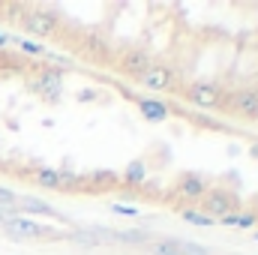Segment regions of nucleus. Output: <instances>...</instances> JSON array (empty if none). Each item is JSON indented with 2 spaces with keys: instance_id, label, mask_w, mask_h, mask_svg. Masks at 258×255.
Returning a JSON list of instances; mask_svg holds the SVG:
<instances>
[{
  "instance_id": "f257e3e1",
  "label": "nucleus",
  "mask_w": 258,
  "mask_h": 255,
  "mask_svg": "<svg viewBox=\"0 0 258 255\" xmlns=\"http://www.w3.org/2000/svg\"><path fill=\"white\" fill-rule=\"evenodd\" d=\"M237 210H240V201H237L234 192H228V189H207L204 198H201V213L210 216L213 222L228 216V213H237Z\"/></svg>"
},
{
  "instance_id": "f03ea898",
  "label": "nucleus",
  "mask_w": 258,
  "mask_h": 255,
  "mask_svg": "<svg viewBox=\"0 0 258 255\" xmlns=\"http://www.w3.org/2000/svg\"><path fill=\"white\" fill-rule=\"evenodd\" d=\"M21 27L33 36H39V39H48V36L57 33L60 18L48 9H27V12H21Z\"/></svg>"
},
{
  "instance_id": "7ed1b4c3",
  "label": "nucleus",
  "mask_w": 258,
  "mask_h": 255,
  "mask_svg": "<svg viewBox=\"0 0 258 255\" xmlns=\"http://www.w3.org/2000/svg\"><path fill=\"white\" fill-rule=\"evenodd\" d=\"M186 99L195 108H219L222 105V87H216L210 81H195L186 87Z\"/></svg>"
},
{
  "instance_id": "20e7f679",
  "label": "nucleus",
  "mask_w": 258,
  "mask_h": 255,
  "mask_svg": "<svg viewBox=\"0 0 258 255\" xmlns=\"http://www.w3.org/2000/svg\"><path fill=\"white\" fill-rule=\"evenodd\" d=\"M30 87H33V93H39L45 102H57V99H60V90H63V75L54 72V69H45V72H39L36 78H30Z\"/></svg>"
},
{
  "instance_id": "39448f33",
  "label": "nucleus",
  "mask_w": 258,
  "mask_h": 255,
  "mask_svg": "<svg viewBox=\"0 0 258 255\" xmlns=\"http://www.w3.org/2000/svg\"><path fill=\"white\" fill-rule=\"evenodd\" d=\"M174 195L180 198V201H201L204 198V192L210 189L207 186V180L201 177V174H195V171H186V174H180L177 180H174Z\"/></svg>"
},
{
  "instance_id": "423d86ee",
  "label": "nucleus",
  "mask_w": 258,
  "mask_h": 255,
  "mask_svg": "<svg viewBox=\"0 0 258 255\" xmlns=\"http://www.w3.org/2000/svg\"><path fill=\"white\" fill-rule=\"evenodd\" d=\"M225 102V108H228V114H234V117H255L258 111V93L255 90H234L228 99H222Z\"/></svg>"
},
{
  "instance_id": "0eeeda50",
  "label": "nucleus",
  "mask_w": 258,
  "mask_h": 255,
  "mask_svg": "<svg viewBox=\"0 0 258 255\" xmlns=\"http://www.w3.org/2000/svg\"><path fill=\"white\" fill-rule=\"evenodd\" d=\"M0 228H3V234L18 237V240H33V237H42V231H45L39 222H33L27 216H9Z\"/></svg>"
},
{
  "instance_id": "6e6552de",
  "label": "nucleus",
  "mask_w": 258,
  "mask_h": 255,
  "mask_svg": "<svg viewBox=\"0 0 258 255\" xmlns=\"http://www.w3.org/2000/svg\"><path fill=\"white\" fill-rule=\"evenodd\" d=\"M150 66H153L150 54L141 51V48H129V51L120 54V60H117V69H120L123 75H129V78H141Z\"/></svg>"
},
{
  "instance_id": "1a4fd4ad",
  "label": "nucleus",
  "mask_w": 258,
  "mask_h": 255,
  "mask_svg": "<svg viewBox=\"0 0 258 255\" xmlns=\"http://www.w3.org/2000/svg\"><path fill=\"white\" fill-rule=\"evenodd\" d=\"M138 84L141 87H147V90H174V75H171V69L162 63H153L141 78H138Z\"/></svg>"
},
{
  "instance_id": "9d476101",
  "label": "nucleus",
  "mask_w": 258,
  "mask_h": 255,
  "mask_svg": "<svg viewBox=\"0 0 258 255\" xmlns=\"http://www.w3.org/2000/svg\"><path fill=\"white\" fill-rule=\"evenodd\" d=\"M138 111H141L147 120H153V123L168 120V105L159 102V99H138Z\"/></svg>"
},
{
  "instance_id": "9b49d317",
  "label": "nucleus",
  "mask_w": 258,
  "mask_h": 255,
  "mask_svg": "<svg viewBox=\"0 0 258 255\" xmlns=\"http://www.w3.org/2000/svg\"><path fill=\"white\" fill-rule=\"evenodd\" d=\"M15 207H18V216H21V213H39V216H54V210H51V207H48L45 201L33 198V195H18Z\"/></svg>"
},
{
  "instance_id": "f8f14e48",
  "label": "nucleus",
  "mask_w": 258,
  "mask_h": 255,
  "mask_svg": "<svg viewBox=\"0 0 258 255\" xmlns=\"http://www.w3.org/2000/svg\"><path fill=\"white\" fill-rule=\"evenodd\" d=\"M150 234L144 228H129V231H120V228H111V243H147Z\"/></svg>"
},
{
  "instance_id": "ddd939ff",
  "label": "nucleus",
  "mask_w": 258,
  "mask_h": 255,
  "mask_svg": "<svg viewBox=\"0 0 258 255\" xmlns=\"http://www.w3.org/2000/svg\"><path fill=\"white\" fill-rule=\"evenodd\" d=\"M57 180H60V171H57V168L39 165V168L33 171V183H39L42 189H57Z\"/></svg>"
},
{
  "instance_id": "4468645a",
  "label": "nucleus",
  "mask_w": 258,
  "mask_h": 255,
  "mask_svg": "<svg viewBox=\"0 0 258 255\" xmlns=\"http://www.w3.org/2000/svg\"><path fill=\"white\" fill-rule=\"evenodd\" d=\"M150 255H183L180 252V243L171 240V237H159V240H147Z\"/></svg>"
},
{
  "instance_id": "2eb2a0df",
  "label": "nucleus",
  "mask_w": 258,
  "mask_h": 255,
  "mask_svg": "<svg viewBox=\"0 0 258 255\" xmlns=\"http://www.w3.org/2000/svg\"><path fill=\"white\" fill-rule=\"evenodd\" d=\"M144 174H147L144 162H132V165H126V171H123V180H126L129 186H141L144 183Z\"/></svg>"
},
{
  "instance_id": "dca6fc26",
  "label": "nucleus",
  "mask_w": 258,
  "mask_h": 255,
  "mask_svg": "<svg viewBox=\"0 0 258 255\" xmlns=\"http://www.w3.org/2000/svg\"><path fill=\"white\" fill-rule=\"evenodd\" d=\"M180 219H186L189 225H213V219L204 216L201 210H180Z\"/></svg>"
},
{
  "instance_id": "f3484780",
  "label": "nucleus",
  "mask_w": 258,
  "mask_h": 255,
  "mask_svg": "<svg viewBox=\"0 0 258 255\" xmlns=\"http://www.w3.org/2000/svg\"><path fill=\"white\" fill-rule=\"evenodd\" d=\"M258 225V219H255V213L249 210V213H237V228H246V231H252Z\"/></svg>"
},
{
  "instance_id": "a211bd4d",
  "label": "nucleus",
  "mask_w": 258,
  "mask_h": 255,
  "mask_svg": "<svg viewBox=\"0 0 258 255\" xmlns=\"http://www.w3.org/2000/svg\"><path fill=\"white\" fill-rule=\"evenodd\" d=\"M9 216H18V207H15V204H3V201H0V225H3Z\"/></svg>"
},
{
  "instance_id": "6ab92c4d",
  "label": "nucleus",
  "mask_w": 258,
  "mask_h": 255,
  "mask_svg": "<svg viewBox=\"0 0 258 255\" xmlns=\"http://www.w3.org/2000/svg\"><path fill=\"white\" fill-rule=\"evenodd\" d=\"M18 45H21L24 51H30V54H42V45H39V42H30V39H18Z\"/></svg>"
},
{
  "instance_id": "aec40b11",
  "label": "nucleus",
  "mask_w": 258,
  "mask_h": 255,
  "mask_svg": "<svg viewBox=\"0 0 258 255\" xmlns=\"http://www.w3.org/2000/svg\"><path fill=\"white\" fill-rule=\"evenodd\" d=\"M111 210L120 213V216H138V207H126V204H114Z\"/></svg>"
},
{
  "instance_id": "412c9836",
  "label": "nucleus",
  "mask_w": 258,
  "mask_h": 255,
  "mask_svg": "<svg viewBox=\"0 0 258 255\" xmlns=\"http://www.w3.org/2000/svg\"><path fill=\"white\" fill-rule=\"evenodd\" d=\"M0 201H3V204H15L18 195H15L12 189H6V186H0Z\"/></svg>"
},
{
  "instance_id": "4be33fe9",
  "label": "nucleus",
  "mask_w": 258,
  "mask_h": 255,
  "mask_svg": "<svg viewBox=\"0 0 258 255\" xmlns=\"http://www.w3.org/2000/svg\"><path fill=\"white\" fill-rule=\"evenodd\" d=\"M219 222H222V225H231V228H237V213H228V216H222Z\"/></svg>"
},
{
  "instance_id": "5701e85b",
  "label": "nucleus",
  "mask_w": 258,
  "mask_h": 255,
  "mask_svg": "<svg viewBox=\"0 0 258 255\" xmlns=\"http://www.w3.org/2000/svg\"><path fill=\"white\" fill-rule=\"evenodd\" d=\"M249 156H255V159H258V141H255V144H249Z\"/></svg>"
},
{
  "instance_id": "b1692460",
  "label": "nucleus",
  "mask_w": 258,
  "mask_h": 255,
  "mask_svg": "<svg viewBox=\"0 0 258 255\" xmlns=\"http://www.w3.org/2000/svg\"><path fill=\"white\" fill-rule=\"evenodd\" d=\"M252 213H255V219H258V195L252 198Z\"/></svg>"
},
{
  "instance_id": "393cba45",
  "label": "nucleus",
  "mask_w": 258,
  "mask_h": 255,
  "mask_svg": "<svg viewBox=\"0 0 258 255\" xmlns=\"http://www.w3.org/2000/svg\"><path fill=\"white\" fill-rule=\"evenodd\" d=\"M6 42H9V36H3V33H0V48H3Z\"/></svg>"
},
{
  "instance_id": "a878e982",
  "label": "nucleus",
  "mask_w": 258,
  "mask_h": 255,
  "mask_svg": "<svg viewBox=\"0 0 258 255\" xmlns=\"http://www.w3.org/2000/svg\"><path fill=\"white\" fill-rule=\"evenodd\" d=\"M252 240H258V231H252Z\"/></svg>"
},
{
  "instance_id": "bb28decb",
  "label": "nucleus",
  "mask_w": 258,
  "mask_h": 255,
  "mask_svg": "<svg viewBox=\"0 0 258 255\" xmlns=\"http://www.w3.org/2000/svg\"><path fill=\"white\" fill-rule=\"evenodd\" d=\"M252 120H258V111H255V117H252Z\"/></svg>"
},
{
  "instance_id": "cd10ccee",
  "label": "nucleus",
  "mask_w": 258,
  "mask_h": 255,
  "mask_svg": "<svg viewBox=\"0 0 258 255\" xmlns=\"http://www.w3.org/2000/svg\"><path fill=\"white\" fill-rule=\"evenodd\" d=\"M0 168H3V162H0Z\"/></svg>"
}]
</instances>
